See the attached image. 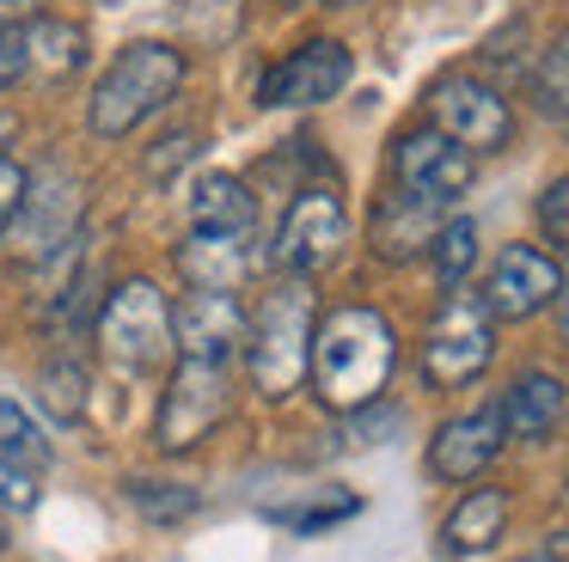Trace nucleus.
Listing matches in <instances>:
<instances>
[{
	"mask_svg": "<svg viewBox=\"0 0 569 562\" xmlns=\"http://www.w3.org/2000/svg\"><path fill=\"white\" fill-rule=\"evenodd\" d=\"M31 501H38V483H31V471H26V464H13V459H0V508L26 513Z\"/></svg>",
	"mask_w": 569,
	"mask_h": 562,
	"instance_id": "bb28decb",
	"label": "nucleus"
},
{
	"mask_svg": "<svg viewBox=\"0 0 569 562\" xmlns=\"http://www.w3.org/2000/svg\"><path fill=\"white\" fill-rule=\"evenodd\" d=\"M190 227L197 232H251L258 227V202H251V190L239 178L209 171V178H197V190H190Z\"/></svg>",
	"mask_w": 569,
	"mask_h": 562,
	"instance_id": "a211bd4d",
	"label": "nucleus"
},
{
	"mask_svg": "<svg viewBox=\"0 0 569 562\" xmlns=\"http://www.w3.org/2000/svg\"><path fill=\"white\" fill-rule=\"evenodd\" d=\"M435 202H422V195H386L380 208H373V251L380 257H417V251H429L435 244Z\"/></svg>",
	"mask_w": 569,
	"mask_h": 562,
	"instance_id": "f3484780",
	"label": "nucleus"
},
{
	"mask_svg": "<svg viewBox=\"0 0 569 562\" xmlns=\"http://www.w3.org/2000/svg\"><path fill=\"white\" fill-rule=\"evenodd\" d=\"M398 367V337L373 305H343L312 330V379L331 410H368Z\"/></svg>",
	"mask_w": 569,
	"mask_h": 562,
	"instance_id": "f257e3e1",
	"label": "nucleus"
},
{
	"mask_svg": "<svg viewBox=\"0 0 569 562\" xmlns=\"http://www.w3.org/2000/svg\"><path fill=\"white\" fill-rule=\"evenodd\" d=\"M172 330H178V349H184V361H233L239 342H246V312H239L233 293L221 288H197L184 293V305L172 312Z\"/></svg>",
	"mask_w": 569,
	"mask_h": 562,
	"instance_id": "f8f14e48",
	"label": "nucleus"
},
{
	"mask_svg": "<svg viewBox=\"0 0 569 562\" xmlns=\"http://www.w3.org/2000/svg\"><path fill=\"white\" fill-rule=\"evenodd\" d=\"M557 56H563V61H569V37H563V49H557Z\"/></svg>",
	"mask_w": 569,
	"mask_h": 562,
	"instance_id": "72a5a7b5",
	"label": "nucleus"
},
{
	"mask_svg": "<svg viewBox=\"0 0 569 562\" xmlns=\"http://www.w3.org/2000/svg\"><path fill=\"white\" fill-rule=\"evenodd\" d=\"M539 220H545V232H551V239H563V244H569V178H557L551 190H545Z\"/></svg>",
	"mask_w": 569,
	"mask_h": 562,
	"instance_id": "c85d7f7f",
	"label": "nucleus"
},
{
	"mask_svg": "<svg viewBox=\"0 0 569 562\" xmlns=\"http://www.w3.org/2000/svg\"><path fill=\"white\" fill-rule=\"evenodd\" d=\"M502 410H471V415H453V422H441L435 428V440H429V471L435 476H447V483H471V476L483 471V464L502 452Z\"/></svg>",
	"mask_w": 569,
	"mask_h": 562,
	"instance_id": "ddd939ff",
	"label": "nucleus"
},
{
	"mask_svg": "<svg viewBox=\"0 0 569 562\" xmlns=\"http://www.w3.org/2000/svg\"><path fill=\"white\" fill-rule=\"evenodd\" d=\"M246 337H251V379H258V391L263 398H288L312 367V288L307 281L276 288L258 305V324Z\"/></svg>",
	"mask_w": 569,
	"mask_h": 562,
	"instance_id": "7ed1b4c3",
	"label": "nucleus"
},
{
	"mask_svg": "<svg viewBox=\"0 0 569 562\" xmlns=\"http://www.w3.org/2000/svg\"><path fill=\"white\" fill-rule=\"evenodd\" d=\"M129 508H136L141 520L172 525V520H190V513L202 508V495L184 483H148V476H136V483H129Z\"/></svg>",
	"mask_w": 569,
	"mask_h": 562,
	"instance_id": "4be33fe9",
	"label": "nucleus"
},
{
	"mask_svg": "<svg viewBox=\"0 0 569 562\" xmlns=\"http://www.w3.org/2000/svg\"><path fill=\"white\" fill-rule=\"evenodd\" d=\"M349 513H361V501L356 495H331V501H319V508H300V513H282L295 532H325V525H337V520H349Z\"/></svg>",
	"mask_w": 569,
	"mask_h": 562,
	"instance_id": "a878e982",
	"label": "nucleus"
},
{
	"mask_svg": "<svg viewBox=\"0 0 569 562\" xmlns=\"http://www.w3.org/2000/svg\"><path fill=\"white\" fill-rule=\"evenodd\" d=\"M532 92H539L545 117H569V61L557 56V49L539 61V68H532Z\"/></svg>",
	"mask_w": 569,
	"mask_h": 562,
	"instance_id": "393cba45",
	"label": "nucleus"
},
{
	"mask_svg": "<svg viewBox=\"0 0 569 562\" xmlns=\"http://www.w3.org/2000/svg\"><path fill=\"white\" fill-rule=\"evenodd\" d=\"M563 403L569 398H563V379L557 373H520L496 410H502V428L515 440H551L557 422H563Z\"/></svg>",
	"mask_w": 569,
	"mask_h": 562,
	"instance_id": "dca6fc26",
	"label": "nucleus"
},
{
	"mask_svg": "<svg viewBox=\"0 0 569 562\" xmlns=\"http://www.w3.org/2000/svg\"><path fill=\"white\" fill-rule=\"evenodd\" d=\"M0 459H13V464H50V440H43V428L31 422L13 398H0Z\"/></svg>",
	"mask_w": 569,
	"mask_h": 562,
	"instance_id": "5701e85b",
	"label": "nucleus"
},
{
	"mask_svg": "<svg viewBox=\"0 0 569 562\" xmlns=\"http://www.w3.org/2000/svg\"><path fill=\"white\" fill-rule=\"evenodd\" d=\"M26 165L19 159H0V232L13 227V214H19V202H26Z\"/></svg>",
	"mask_w": 569,
	"mask_h": 562,
	"instance_id": "cd10ccee",
	"label": "nucleus"
},
{
	"mask_svg": "<svg viewBox=\"0 0 569 562\" xmlns=\"http://www.w3.org/2000/svg\"><path fill=\"white\" fill-rule=\"evenodd\" d=\"M227 415V373L221 361H184L166 385V403H160V446L166 452H184L197 440H209V428Z\"/></svg>",
	"mask_w": 569,
	"mask_h": 562,
	"instance_id": "0eeeda50",
	"label": "nucleus"
},
{
	"mask_svg": "<svg viewBox=\"0 0 569 562\" xmlns=\"http://www.w3.org/2000/svg\"><path fill=\"white\" fill-rule=\"evenodd\" d=\"M19 73H26V43L19 31H0V86H13Z\"/></svg>",
	"mask_w": 569,
	"mask_h": 562,
	"instance_id": "c756f323",
	"label": "nucleus"
},
{
	"mask_svg": "<svg viewBox=\"0 0 569 562\" xmlns=\"http://www.w3.org/2000/svg\"><path fill=\"white\" fill-rule=\"evenodd\" d=\"M520 562H557V556H551V550H532V556H520Z\"/></svg>",
	"mask_w": 569,
	"mask_h": 562,
	"instance_id": "473e14b6",
	"label": "nucleus"
},
{
	"mask_svg": "<svg viewBox=\"0 0 569 562\" xmlns=\"http://www.w3.org/2000/svg\"><path fill=\"white\" fill-rule=\"evenodd\" d=\"M563 275L557 263L539 251V244H508L490 263V281H483V312L490 318H532L557 300Z\"/></svg>",
	"mask_w": 569,
	"mask_h": 562,
	"instance_id": "9b49d317",
	"label": "nucleus"
},
{
	"mask_svg": "<svg viewBox=\"0 0 569 562\" xmlns=\"http://www.w3.org/2000/svg\"><path fill=\"white\" fill-rule=\"evenodd\" d=\"M490 354H496V330H490L483 300L453 293L435 312L429 342H422V373H429V385H471L490 367Z\"/></svg>",
	"mask_w": 569,
	"mask_h": 562,
	"instance_id": "39448f33",
	"label": "nucleus"
},
{
	"mask_svg": "<svg viewBox=\"0 0 569 562\" xmlns=\"http://www.w3.org/2000/svg\"><path fill=\"white\" fill-rule=\"evenodd\" d=\"M471 153L453 141V134H441V129H417V134H405V141L392 147V178H398V190L405 195H422V202H453V195H466L471 190Z\"/></svg>",
	"mask_w": 569,
	"mask_h": 562,
	"instance_id": "6e6552de",
	"label": "nucleus"
},
{
	"mask_svg": "<svg viewBox=\"0 0 569 562\" xmlns=\"http://www.w3.org/2000/svg\"><path fill=\"white\" fill-rule=\"evenodd\" d=\"M349 73H356V56L337 37H312L263 73V104H325L349 86Z\"/></svg>",
	"mask_w": 569,
	"mask_h": 562,
	"instance_id": "9d476101",
	"label": "nucleus"
},
{
	"mask_svg": "<svg viewBox=\"0 0 569 562\" xmlns=\"http://www.w3.org/2000/svg\"><path fill=\"white\" fill-rule=\"evenodd\" d=\"M38 391H43V410L56 422H80L87 415V367L80 361H50L38 373Z\"/></svg>",
	"mask_w": 569,
	"mask_h": 562,
	"instance_id": "412c9836",
	"label": "nucleus"
},
{
	"mask_svg": "<svg viewBox=\"0 0 569 562\" xmlns=\"http://www.w3.org/2000/svg\"><path fill=\"white\" fill-rule=\"evenodd\" d=\"M13 220H19V244H26V257H50L80 220V183L68 178V171H56L38 195L26 190V202H19Z\"/></svg>",
	"mask_w": 569,
	"mask_h": 562,
	"instance_id": "4468645a",
	"label": "nucleus"
},
{
	"mask_svg": "<svg viewBox=\"0 0 569 562\" xmlns=\"http://www.w3.org/2000/svg\"><path fill=\"white\" fill-rule=\"evenodd\" d=\"M178 269H184L197 288H239L251 275V232H197L190 227L184 251H178Z\"/></svg>",
	"mask_w": 569,
	"mask_h": 562,
	"instance_id": "2eb2a0df",
	"label": "nucleus"
},
{
	"mask_svg": "<svg viewBox=\"0 0 569 562\" xmlns=\"http://www.w3.org/2000/svg\"><path fill=\"white\" fill-rule=\"evenodd\" d=\"M429 104H435L441 134H453L466 153H496V147H508V134H515L508 98L496 92V86L471 80V73H447V80H435Z\"/></svg>",
	"mask_w": 569,
	"mask_h": 562,
	"instance_id": "423d86ee",
	"label": "nucleus"
},
{
	"mask_svg": "<svg viewBox=\"0 0 569 562\" xmlns=\"http://www.w3.org/2000/svg\"><path fill=\"white\" fill-rule=\"evenodd\" d=\"M349 244V214L331 190H300V202L288 208L282 239H276V263L295 275H319L325 263H337V251Z\"/></svg>",
	"mask_w": 569,
	"mask_h": 562,
	"instance_id": "1a4fd4ad",
	"label": "nucleus"
},
{
	"mask_svg": "<svg viewBox=\"0 0 569 562\" xmlns=\"http://www.w3.org/2000/svg\"><path fill=\"white\" fill-rule=\"evenodd\" d=\"M19 43H26V68L43 73H74L87 61V31L74 19H31Z\"/></svg>",
	"mask_w": 569,
	"mask_h": 562,
	"instance_id": "aec40b11",
	"label": "nucleus"
},
{
	"mask_svg": "<svg viewBox=\"0 0 569 562\" xmlns=\"http://www.w3.org/2000/svg\"><path fill=\"white\" fill-rule=\"evenodd\" d=\"M160 147H166V153H153V165H148L153 178H166V171H172L178 159H190V153H197L202 141H197V134H172V141H160Z\"/></svg>",
	"mask_w": 569,
	"mask_h": 562,
	"instance_id": "7c9ffc66",
	"label": "nucleus"
},
{
	"mask_svg": "<svg viewBox=\"0 0 569 562\" xmlns=\"http://www.w3.org/2000/svg\"><path fill=\"white\" fill-rule=\"evenodd\" d=\"M471 257H478V220H447L441 232H435V269H441L447 288H459V275L471 269Z\"/></svg>",
	"mask_w": 569,
	"mask_h": 562,
	"instance_id": "b1692460",
	"label": "nucleus"
},
{
	"mask_svg": "<svg viewBox=\"0 0 569 562\" xmlns=\"http://www.w3.org/2000/svg\"><path fill=\"white\" fill-rule=\"evenodd\" d=\"M99 349L123 373H153L172 349V305L153 281H123L99 318Z\"/></svg>",
	"mask_w": 569,
	"mask_h": 562,
	"instance_id": "20e7f679",
	"label": "nucleus"
},
{
	"mask_svg": "<svg viewBox=\"0 0 569 562\" xmlns=\"http://www.w3.org/2000/svg\"><path fill=\"white\" fill-rule=\"evenodd\" d=\"M502 520H508V495H502V489H471V495L447 513L441 544L453 550V556H478V550H490L496 538H502Z\"/></svg>",
	"mask_w": 569,
	"mask_h": 562,
	"instance_id": "6ab92c4d",
	"label": "nucleus"
},
{
	"mask_svg": "<svg viewBox=\"0 0 569 562\" xmlns=\"http://www.w3.org/2000/svg\"><path fill=\"white\" fill-rule=\"evenodd\" d=\"M178 86H184V56H178L172 43H129L123 56L104 68V80L92 86V104H87L92 134H99V141L129 134L141 117H153Z\"/></svg>",
	"mask_w": 569,
	"mask_h": 562,
	"instance_id": "f03ea898",
	"label": "nucleus"
},
{
	"mask_svg": "<svg viewBox=\"0 0 569 562\" xmlns=\"http://www.w3.org/2000/svg\"><path fill=\"white\" fill-rule=\"evenodd\" d=\"M557 330H563V337H569V281H563V288H557Z\"/></svg>",
	"mask_w": 569,
	"mask_h": 562,
	"instance_id": "2f4dec72",
	"label": "nucleus"
}]
</instances>
